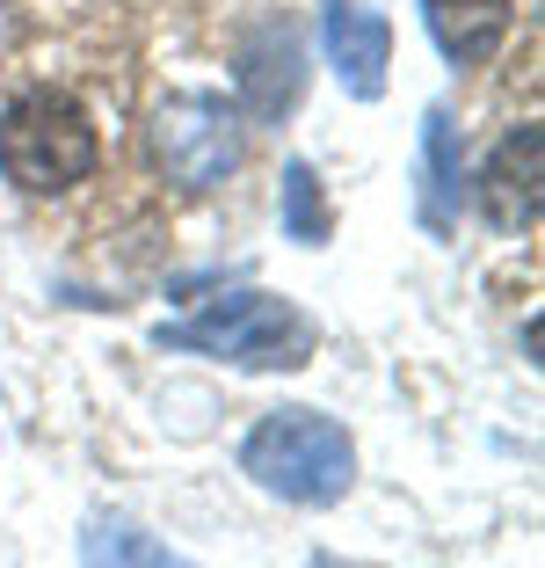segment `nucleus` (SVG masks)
Wrapping results in <instances>:
<instances>
[{
    "label": "nucleus",
    "instance_id": "3",
    "mask_svg": "<svg viewBox=\"0 0 545 568\" xmlns=\"http://www.w3.org/2000/svg\"><path fill=\"white\" fill-rule=\"evenodd\" d=\"M161 343H175V351H212V357H226V365H240V372H298L306 357H313L320 335L291 300L233 292V300H218L204 321L161 335Z\"/></svg>",
    "mask_w": 545,
    "mask_h": 568
},
{
    "label": "nucleus",
    "instance_id": "8",
    "mask_svg": "<svg viewBox=\"0 0 545 568\" xmlns=\"http://www.w3.org/2000/svg\"><path fill=\"white\" fill-rule=\"evenodd\" d=\"M422 22L451 67H487L510 37V0H422Z\"/></svg>",
    "mask_w": 545,
    "mask_h": 568
},
{
    "label": "nucleus",
    "instance_id": "12",
    "mask_svg": "<svg viewBox=\"0 0 545 568\" xmlns=\"http://www.w3.org/2000/svg\"><path fill=\"white\" fill-rule=\"evenodd\" d=\"M306 568H371V561H335V554H313Z\"/></svg>",
    "mask_w": 545,
    "mask_h": 568
},
{
    "label": "nucleus",
    "instance_id": "4",
    "mask_svg": "<svg viewBox=\"0 0 545 568\" xmlns=\"http://www.w3.org/2000/svg\"><path fill=\"white\" fill-rule=\"evenodd\" d=\"M153 168L182 190H218L240 168V110L226 95H167L153 110Z\"/></svg>",
    "mask_w": 545,
    "mask_h": 568
},
{
    "label": "nucleus",
    "instance_id": "7",
    "mask_svg": "<svg viewBox=\"0 0 545 568\" xmlns=\"http://www.w3.org/2000/svg\"><path fill=\"white\" fill-rule=\"evenodd\" d=\"M328 51H335V73L357 102H371L385 88V51H393V30L385 16H363L357 0H328Z\"/></svg>",
    "mask_w": 545,
    "mask_h": 568
},
{
    "label": "nucleus",
    "instance_id": "6",
    "mask_svg": "<svg viewBox=\"0 0 545 568\" xmlns=\"http://www.w3.org/2000/svg\"><path fill=\"white\" fill-rule=\"evenodd\" d=\"M233 88H240V102H233V110H248L255 124H277L284 110L306 95V51H298V37H291V30L255 37V44L240 51V73H233Z\"/></svg>",
    "mask_w": 545,
    "mask_h": 568
},
{
    "label": "nucleus",
    "instance_id": "2",
    "mask_svg": "<svg viewBox=\"0 0 545 568\" xmlns=\"http://www.w3.org/2000/svg\"><path fill=\"white\" fill-rule=\"evenodd\" d=\"M240 474H248L255 488H269V496H284V503L320 510V503L349 496V481H357V445H349V430L335 416H320V408H269V416L240 437Z\"/></svg>",
    "mask_w": 545,
    "mask_h": 568
},
{
    "label": "nucleus",
    "instance_id": "9",
    "mask_svg": "<svg viewBox=\"0 0 545 568\" xmlns=\"http://www.w3.org/2000/svg\"><path fill=\"white\" fill-rule=\"evenodd\" d=\"M81 568H197V561H182V554H167L153 532H138V525L110 518V525H95V532H88Z\"/></svg>",
    "mask_w": 545,
    "mask_h": 568
},
{
    "label": "nucleus",
    "instance_id": "11",
    "mask_svg": "<svg viewBox=\"0 0 545 568\" xmlns=\"http://www.w3.org/2000/svg\"><path fill=\"white\" fill-rule=\"evenodd\" d=\"M422 175H430V219H436V197H459V146H451V118L430 110L422 118Z\"/></svg>",
    "mask_w": 545,
    "mask_h": 568
},
{
    "label": "nucleus",
    "instance_id": "1",
    "mask_svg": "<svg viewBox=\"0 0 545 568\" xmlns=\"http://www.w3.org/2000/svg\"><path fill=\"white\" fill-rule=\"evenodd\" d=\"M102 168V132L66 88H22L0 110V175L30 197H59V190L88 183Z\"/></svg>",
    "mask_w": 545,
    "mask_h": 568
},
{
    "label": "nucleus",
    "instance_id": "10",
    "mask_svg": "<svg viewBox=\"0 0 545 568\" xmlns=\"http://www.w3.org/2000/svg\"><path fill=\"white\" fill-rule=\"evenodd\" d=\"M328 197H320V175L306 161H291L284 168V234L291 241H306V248H320V241H328Z\"/></svg>",
    "mask_w": 545,
    "mask_h": 568
},
{
    "label": "nucleus",
    "instance_id": "5",
    "mask_svg": "<svg viewBox=\"0 0 545 568\" xmlns=\"http://www.w3.org/2000/svg\"><path fill=\"white\" fill-rule=\"evenodd\" d=\"M538 204H545V132L538 124H516L487 153V168H480V212L495 219L502 234H531Z\"/></svg>",
    "mask_w": 545,
    "mask_h": 568
}]
</instances>
